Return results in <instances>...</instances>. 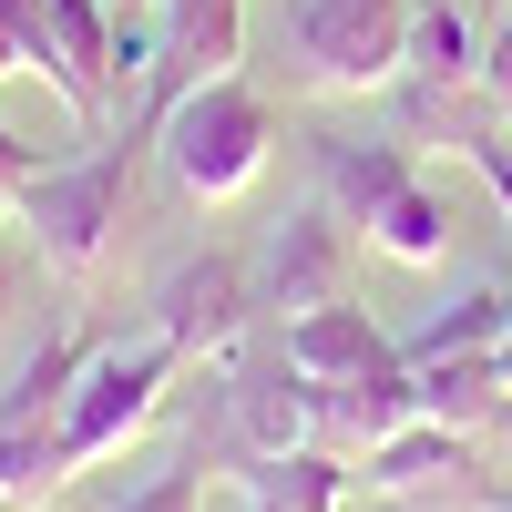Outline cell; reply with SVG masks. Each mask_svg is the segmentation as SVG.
Here are the masks:
<instances>
[{
    "label": "cell",
    "mask_w": 512,
    "mask_h": 512,
    "mask_svg": "<svg viewBox=\"0 0 512 512\" xmlns=\"http://www.w3.org/2000/svg\"><path fill=\"white\" fill-rule=\"evenodd\" d=\"M420 0H277V62L297 93H390Z\"/></svg>",
    "instance_id": "1"
},
{
    "label": "cell",
    "mask_w": 512,
    "mask_h": 512,
    "mask_svg": "<svg viewBox=\"0 0 512 512\" xmlns=\"http://www.w3.org/2000/svg\"><path fill=\"white\" fill-rule=\"evenodd\" d=\"M134 134H113L93 154H72V164H31V185H21V236L41 267H62V277H93L103 267V246L123 226V205H134Z\"/></svg>",
    "instance_id": "2"
},
{
    "label": "cell",
    "mask_w": 512,
    "mask_h": 512,
    "mask_svg": "<svg viewBox=\"0 0 512 512\" xmlns=\"http://www.w3.org/2000/svg\"><path fill=\"white\" fill-rule=\"evenodd\" d=\"M154 144H164V175H175L195 205H226L246 195L256 175H267V154H277V103L256 93V82H195V93L154 123Z\"/></svg>",
    "instance_id": "3"
},
{
    "label": "cell",
    "mask_w": 512,
    "mask_h": 512,
    "mask_svg": "<svg viewBox=\"0 0 512 512\" xmlns=\"http://www.w3.org/2000/svg\"><path fill=\"white\" fill-rule=\"evenodd\" d=\"M175 338H134V349H93L72 379V400L52 420V451H62V482L72 472H93V461H113L123 441L144 431V420L164 410V390H175Z\"/></svg>",
    "instance_id": "4"
},
{
    "label": "cell",
    "mask_w": 512,
    "mask_h": 512,
    "mask_svg": "<svg viewBox=\"0 0 512 512\" xmlns=\"http://www.w3.org/2000/svg\"><path fill=\"white\" fill-rule=\"evenodd\" d=\"M246 52V0H154V82L134 113V144H154V123L175 113L195 82H226Z\"/></svg>",
    "instance_id": "5"
},
{
    "label": "cell",
    "mask_w": 512,
    "mask_h": 512,
    "mask_svg": "<svg viewBox=\"0 0 512 512\" xmlns=\"http://www.w3.org/2000/svg\"><path fill=\"white\" fill-rule=\"evenodd\" d=\"M349 267H359V226L338 216V205H308V216H287L277 246H267V297L287 318L338 308V297H349Z\"/></svg>",
    "instance_id": "6"
},
{
    "label": "cell",
    "mask_w": 512,
    "mask_h": 512,
    "mask_svg": "<svg viewBox=\"0 0 512 512\" xmlns=\"http://www.w3.org/2000/svg\"><path fill=\"white\" fill-rule=\"evenodd\" d=\"M246 328V267L236 256H185L154 287V338H175V359H216Z\"/></svg>",
    "instance_id": "7"
},
{
    "label": "cell",
    "mask_w": 512,
    "mask_h": 512,
    "mask_svg": "<svg viewBox=\"0 0 512 512\" xmlns=\"http://www.w3.org/2000/svg\"><path fill=\"white\" fill-rule=\"evenodd\" d=\"M226 410H236V451L246 461H277V451H308L318 441V379L287 359V338H277L267 359L236 369V400Z\"/></svg>",
    "instance_id": "8"
},
{
    "label": "cell",
    "mask_w": 512,
    "mask_h": 512,
    "mask_svg": "<svg viewBox=\"0 0 512 512\" xmlns=\"http://www.w3.org/2000/svg\"><path fill=\"white\" fill-rule=\"evenodd\" d=\"M410 420H420V379H410V359L359 369V379H328V390H318V451L369 461L390 431H410Z\"/></svg>",
    "instance_id": "9"
},
{
    "label": "cell",
    "mask_w": 512,
    "mask_h": 512,
    "mask_svg": "<svg viewBox=\"0 0 512 512\" xmlns=\"http://www.w3.org/2000/svg\"><path fill=\"white\" fill-rule=\"evenodd\" d=\"M277 338H287V359L308 369L318 390H328V379H359V369H390V359H400V338L379 328L369 308H349V297H338V308H308V318H287Z\"/></svg>",
    "instance_id": "10"
},
{
    "label": "cell",
    "mask_w": 512,
    "mask_h": 512,
    "mask_svg": "<svg viewBox=\"0 0 512 512\" xmlns=\"http://www.w3.org/2000/svg\"><path fill=\"white\" fill-rule=\"evenodd\" d=\"M52 93L82 123L113 103V0H52Z\"/></svg>",
    "instance_id": "11"
},
{
    "label": "cell",
    "mask_w": 512,
    "mask_h": 512,
    "mask_svg": "<svg viewBox=\"0 0 512 512\" xmlns=\"http://www.w3.org/2000/svg\"><path fill=\"white\" fill-rule=\"evenodd\" d=\"M400 82L420 93V113L451 103L461 82H482V41H472V21H461V0H420V11H410V62H400Z\"/></svg>",
    "instance_id": "12"
},
{
    "label": "cell",
    "mask_w": 512,
    "mask_h": 512,
    "mask_svg": "<svg viewBox=\"0 0 512 512\" xmlns=\"http://www.w3.org/2000/svg\"><path fill=\"white\" fill-rule=\"evenodd\" d=\"M461 472H472V431H451V420H410V431H390L359 461L369 492H431V482H461Z\"/></svg>",
    "instance_id": "13"
},
{
    "label": "cell",
    "mask_w": 512,
    "mask_h": 512,
    "mask_svg": "<svg viewBox=\"0 0 512 512\" xmlns=\"http://www.w3.org/2000/svg\"><path fill=\"white\" fill-rule=\"evenodd\" d=\"M410 175H420L410 144H349V134H328V144H318V185H328V205H338L349 226H369Z\"/></svg>",
    "instance_id": "14"
},
{
    "label": "cell",
    "mask_w": 512,
    "mask_h": 512,
    "mask_svg": "<svg viewBox=\"0 0 512 512\" xmlns=\"http://www.w3.org/2000/svg\"><path fill=\"white\" fill-rule=\"evenodd\" d=\"M420 379V420H451V431H482V420L512 400L502 390V349H451V359H410Z\"/></svg>",
    "instance_id": "15"
},
{
    "label": "cell",
    "mask_w": 512,
    "mask_h": 512,
    "mask_svg": "<svg viewBox=\"0 0 512 512\" xmlns=\"http://www.w3.org/2000/svg\"><path fill=\"white\" fill-rule=\"evenodd\" d=\"M82 359H93V338H41V349L11 369V390H0V431H52L72 379H82Z\"/></svg>",
    "instance_id": "16"
},
{
    "label": "cell",
    "mask_w": 512,
    "mask_h": 512,
    "mask_svg": "<svg viewBox=\"0 0 512 512\" xmlns=\"http://www.w3.org/2000/svg\"><path fill=\"white\" fill-rule=\"evenodd\" d=\"M349 461H338V451H277V461H246V492L256 502H267V512H338V502H349Z\"/></svg>",
    "instance_id": "17"
},
{
    "label": "cell",
    "mask_w": 512,
    "mask_h": 512,
    "mask_svg": "<svg viewBox=\"0 0 512 512\" xmlns=\"http://www.w3.org/2000/svg\"><path fill=\"white\" fill-rule=\"evenodd\" d=\"M359 236H369L379 256H400V267H431V256L451 246V205H441L431 185H420V175H410V185H400L390 205H379V216H369Z\"/></svg>",
    "instance_id": "18"
},
{
    "label": "cell",
    "mask_w": 512,
    "mask_h": 512,
    "mask_svg": "<svg viewBox=\"0 0 512 512\" xmlns=\"http://www.w3.org/2000/svg\"><path fill=\"white\" fill-rule=\"evenodd\" d=\"M512 328V287H472L461 308H441L420 338H400V359H451V349H502Z\"/></svg>",
    "instance_id": "19"
},
{
    "label": "cell",
    "mask_w": 512,
    "mask_h": 512,
    "mask_svg": "<svg viewBox=\"0 0 512 512\" xmlns=\"http://www.w3.org/2000/svg\"><path fill=\"white\" fill-rule=\"evenodd\" d=\"M52 492H62V451H52V431H0V502L31 512V502H52Z\"/></svg>",
    "instance_id": "20"
},
{
    "label": "cell",
    "mask_w": 512,
    "mask_h": 512,
    "mask_svg": "<svg viewBox=\"0 0 512 512\" xmlns=\"http://www.w3.org/2000/svg\"><path fill=\"white\" fill-rule=\"evenodd\" d=\"M52 82V0H0V82Z\"/></svg>",
    "instance_id": "21"
},
{
    "label": "cell",
    "mask_w": 512,
    "mask_h": 512,
    "mask_svg": "<svg viewBox=\"0 0 512 512\" xmlns=\"http://www.w3.org/2000/svg\"><path fill=\"white\" fill-rule=\"evenodd\" d=\"M195 492H205V472H195V461H175V472H164L154 492H134L123 512H195Z\"/></svg>",
    "instance_id": "22"
},
{
    "label": "cell",
    "mask_w": 512,
    "mask_h": 512,
    "mask_svg": "<svg viewBox=\"0 0 512 512\" xmlns=\"http://www.w3.org/2000/svg\"><path fill=\"white\" fill-rule=\"evenodd\" d=\"M472 175L492 185V205H502V226H512V144H492V134H472Z\"/></svg>",
    "instance_id": "23"
},
{
    "label": "cell",
    "mask_w": 512,
    "mask_h": 512,
    "mask_svg": "<svg viewBox=\"0 0 512 512\" xmlns=\"http://www.w3.org/2000/svg\"><path fill=\"white\" fill-rule=\"evenodd\" d=\"M21 277H31V236H21V216H0V308L21 297Z\"/></svg>",
    "instance_id": "24"
},
{
    "label": "cell",
    "mask_w": 512,
    "mask_h": 512,
    "mask_svg": "<svg viewBox=\"0 0 512 512\" xmlns=\"http://www.w3.org/2000/svg\"><path fill=\"white\" fill-rule=\"evenodd\" d=\"M21 185H31V154H21V134H11V123H0V216L21 205Z\"/></svg>",
    "instance_id": "25"
},
{
    "label": "cell",
    "mask_w": 512,
    "mask_h": 512,
    "mask_svg": "<svg viewBox=\"0 0 512 512\" xmlns=\"http://www.w3.org/2000/svg\"><path fill=\"white\" fill-rule=\"evenodd\" d=\"M482 93H492V103L512 113V31H502V41H492V52H482Z\"/></svg>",
    "instance_id": "26"
},
{
    "label": "cell",
    "mask_w": 512,
    "mask_h": 512,
    "mask_svg": "<svg viewBox=\"0 0 512 512\" xmlns=\"http://www.w3.org/2000/svg\"><path fill=\"white\" fill-rule=\"evenodd\" d=\"M502 390H512V328H502Z\"/></svg>",
    "instance_id": "27"
},
{
    "label": "cell",
    "mask_w": 512,
    "mask_h": 512,
    "mask_svg": "<svg viewBox=\"0 0 512 512\" xmlns=\"http://www.w3.org/2000/svg\"><path fill=\"white\" fill-rule=\"evenodd\" d=\"M113 11H154V0H113Z\"/></svg>",
    "instance_id": "28"
},
{
    "label": "cell",
    "mask_w": 512,
    "mask_h": 512,
    "mask_svg": "<svg viewBox=\"0 0 512 512\" xmlns=\"http://www.w3.org/2000/svg\"><path fill=\"white\" fill-rule=\"evenodd\" d=\"M256 512H267V502H256Z\"/></svg>",
    "instance_id": "29"
}]
</instances>
